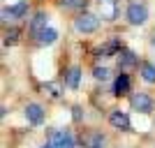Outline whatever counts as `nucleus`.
<instances>
[{"label": "nucleus", "mask_w": 155, "mask_h": 148, "mask_svg": "<svg viewBox=\"0 0 155 148\" xmlns=\"http://www.w3.org/2000/svg\"><path fill=\"white\" fill-rule=\"evenodd\" d=\"M146 19H148L146 5H141V2H130L127 5V21L132 26H141V23H146Z\"/></svg>", "instance_id": "obj_1"}, {"label": "nucleus", "mask_w": 155, "mask_h": 148, "mask_svg": "<svg viewBox=\"0 0 155 148\" xmlns=\"http://www.w3.org/2000/svg\"><path fill=\"white\" fill-rule=\"evenodd\" d=\"M97 26H100V19L93 16V14H81V16H77V21H74V28H77L79 32H95Z\"/></svg>", "instance_id": "obj_2"}, {"label": "nucleus", "mask_w": 155, "mask_h": 148, "mask_svg": "<svg viewBox=\"0 0 155 148\" xmlns=\"http://www.w3.org/2000/svg\"><path fill=\"white\" fill-rule=\"evenodd\" d=\"M97 7H100V16H102L104 21H114L116 19V14H118V2L116 0H100Z\"/></svg>", "instance_id": "obj_3"}, {"label": "nucleus", "mask_w": 155, "mask_h": 148, "mask_svg": "<svg viewBox=\"0 0 155 148\" xmlns=\"http://www.w3.org/2000/svg\"><path fill=\"white\" fill-rule=\"evenodd\" d=\"M132 107H134L137 111H141V113H148V111L153 109V100H150L146 93H134V95H132Z\"/></svg>", "instance_id": "obj_4"}, {"label": "nucleus", "mask_w": 155, "mask_h": 148, "mask_svg": "<svg viewBox=\"0 0 155 148\" xmlns=\"http://www.w3.org/2000/svg\"><path fill=\"white\" fill-rule=\"evenodd\" d=\"M51 143L56 148H74V136H72L70 130H65V132H53Z\"/></svg>", "instance_id": "obj_5"}, {"label": "nucleus", "mask_w": 155, "mask_h": 148, "mask_svg": "<svg viewBox=\"0 0 155 148\" xmlns=\"http://www.w3.org/2000/svg\"><path fill=\"white\" fill-rule=\"evenodd\" d=\"M26 118H28V123L30 125H39V123L44 120V109L39 107V104H28L26 107Z\"/></svg>", "instance_id": "obj_6"}, {"label": "nucleus", "mask_w": 155, "mask_h": 148, "mask_svg": "<svg viewBox=\"0 0 155 148\" xmlns=\"http://www.w3.org/2000/svg\"><path fill=\"white\" fill-rule=\"evenodd\" d=\"M109 123H111V127H116V130H130V118L125 111H111Z\"/></svg>", "instance_id": "obj_7"}, {"label": "nucleus", "mask_w": 155, "mask_h": 148, "mask_svg": "<svg viewBox=\"0 0 155 148\" xmlns=\"http://www.w3.org/2000/svg\"><path fill=\"white\" fill-rule=\"evenodd\" d=\"M137 65V56L127 49H120L118 51V67L120 70H130V67H134Z\"/></svg>", "instance_id": "obj_8"}, {"label": "nucleus", "mask_w": 155, "mask_h": 148, "mask_svg": "<svg viewBox=\"0 0 155 148\" xmlns=\"http://www.w3.org/2000/svg\"><path fill=\"white\" fill-rule=\"evenodd\" d=\"M46 21H49L46 12H37V14L30 19V30L35 32V35H39L42 30H46Z\"/></svg>", "instance_id": "obj_9"}, {"label": "nucleus", "mask_w": 155, "mask_h": 148, "mask_svg": "<svg viewBox=\"0 0 155 148\" xmlns=\"http://www.w3.org/2000/svg\"><path fill=\"white\" fill-rule=\"evenodd\" d=\"M84 146L86 148H102L104 146V136L100 132H88L84 136Z\"/></svg>", "instance_id": "obj_10"}, {"label": "nucleus", "mask_w": 155, "mask_h": 148, "mask_svg": "<svg viewBox=\"0 0 155 148\" xmlns=\"http://www.w3.org/2000/svg\"><path fill=\"white\" fill-rule=\"evenodd\" d=\"M130 90V77L127 74H118L116 81H114V95H123Z\"/></svg>", "instance_id": "obj_11"}, {"label": "nucleus", "mask_w": 155, "mask_h": 148, "mask_svg": "<svg viewBox=\"0 0 155 148\" xmlns=\"http://www.w3.org/2000/svg\"><path fill=\"white\" fill-rule=\"evenodd\" d=\"M79 79H81V70L79 67H70L67 70V77H65V84H67V88H79Z\"/></svg>", "instance_id": "obj_12"}, {"label": "nucleus", "mask_w": 155, "mask_h": 148, "mask_svg": "<svg viewBox=\"0 0 155 148\" xmlns=\"http://www.w3.org/2000/svg\"><path fill=\"white\" fill-rule=\"evenodd\" d=\"M56 37H58V32L53 30V28H46V30H42L37 35V42L42 46H49V44H53V42H56Z\"/></svg>", "instance_id": "obj_13"}, {"label": "nucleus", "mask_w": 155, "mask_h": 148, "mask_svg": "<svg viewBox=\"0 0 155 148\" xmlns=\"http://www.w3.org/2000/svg\"><path fill=\"white\" fill-rule=\"evenodd\" d=\"M141 77H143V81H148V84H155V65L143 63V65H141Z\"/></svg>", "instance_id": "obj_14"}, {"label": "nucleus", "mask_w": 155, "mask_h": 148, "mask_svg": "<svg viewBox=\"0 0 155 148\" xmlns=\"http://www.w3.org/2000/svg\"><path fill=\"white\" fill-rule=\"evenodd\" d=\"M9 9H12V14L16 16V19L26 16V14H28V0H19V2H16L14 7H9Z\"/></svg>", "instance_id": "obj_15"}, {"label": "nucleus", "mask_w": 155, "mask_h": 148, "mask_svg": "<svg viewBox=\"0 0 155 148\" xmlns=\"http://www.w3.org/2000/svg\"><path fill=\"white\" fill-rule=\"evenodd\" d=\"M19 35H21V32L16 30V28H9V30L5 32V39H2V42H5L7 46H12V44H16V42H19Z\"/></svg>", "instance_id": "obj_16"}, {"label": "nucleus", "mask_w": 155, "mask_h": 148, "mask_svg": "<svg viewBox=\"0 0 155 148\" xmlns=\"http://www.w3.org/2000/svg\"><path fill=\"white\" fill-rule=\"evenodd\" d=\"M44 90L53 97V100H58V97H60V86L58 84H51V81H49V84L44 86Z\"/></svg>", "instance_id": "obj_17"}, {"label": "nucleus", "mask_w": 155, "mask_h": 148, "mask_svg": "<svg viewBox=\"0 0 155 148\" xmlns=\"http://www.w3.org/2000/svg\"><path fill=\"white\" fill-rule=\"evenodd\" d=\"M93 77H95L97 81H107V79H109V70H107V67H95V70H93Z\"/></svg>", "instance_id": "obj_18"}, {"label": "nucleus", "mask_w": 155, "mask_h": 148, "mask_svg": "<svg viewBox=\"0 0 155 148\" xmlns=\"http://www.w3.org/2000/svg\"><path fill=\"white\" fill-rule=\"evenodd\" d=\"M12 19H16V16L12 14V9H2V21L7 23V21H12Z\"/></svg>", "instance_id": "obj_19"}, {"label": "nucleus", "mask_w": 155, "mask_h": 148, "mask_svg": "<svg viewBox=\"0 0 155 148\" xmlns=\"http://www.w3.org/2000/svg\"><path fill=\"white\" fill-rule=\"evenodd\" d=\"M74 113H72V116H74V120H81V107H74Z\"/></svg>", "instance_id": "obj_20"}, {"label": "nucleus", "mask_w": 155, "mask_h": 148, "mask_svg": "<svg viewBox=\"0 0 155 148\" xmlns=\"http://www.w3.org/2000/svg\"><path fill=\"white\" fill-rule=\"evenodd\" d=\"M44 148H56V146H53V143H46V146Z\"/></svg>", "instance_id": "obj_21"}, {"label": "nucleus", "mask_w": 155, "mask_h": 148, "mask_svg": "<svg viewBox=\"0 0 155 148\" xmlns=\"http://www.w3.org/2000/svg\"><path fill=\"white\" fill-rule=\"evenodd\" d=\"M153 46H155V39H153Z\"/></svg>", "instance_id": "obj_22"}]
</instances>
